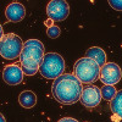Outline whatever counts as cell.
Instances as JSON below:
<instances>
[{
  "label": "cell",
  "instance_id": "obj_2",
  "mask_svg": "<svg viewBox=\"0 0 122 122\" xmlns=\"http://www.w3.org/2000/svg\"><path fill=\"white\" fill-rule=\"evenodd\" d=\"M45 56L44 44L38 39H28L25 42L22 53L20 55V64L26 76L36 75Z\"/></svg>",
  "mask_w": 122,
  "mask_h": 122
},
{
  "label": "cell",
  "instance_id": "obj_4",
  "mask_svg": "<svg viewBox=\"0 0 122 122\" xmlns=\"http://www.w3.org/2000/svg\"><path fill=\"white\" fill-rule=\"evenodd\" d=\"M65 71V61L64 57L56 53L45 54L43 62L39 67V72L46 79H56L64 75Z\"/></svg>",
  "mask_w": 122,
  "mask_h": 122
},
{
  "label": "cell",
  "instance_id": "obj_5",
  "mask_svg": "<svg viewBox=\"0 0 122 122\" xmlns=\"http://www.w3.org/2000/svg\"><path fill=\"white\" fill-rule=\"evenodd\" d=\"M25 43L15 33L5 34L0 39V54L6 60H15L20 57Z\"/></svg>",
  "mask_w": 122,
  "mask_h": 122
},
{
  "label": "cell",
  "instance_id": "obj_17",
  "mask_svg": "<svg viewBox=\"0 0 122 122\" xmlns=\"http://www.w3.org/2000/svg\"><path fill=\"white\" fill-rule=\"evenodd\" d=\"M57 122H78V121L75 120V118H72V117H64V118L59 120Z\"/></svg>",
  "mask_w": 122,
  "mask_h": 122
},
{
  "label": "cell",
  "instance_id": "obj_14",
  "mask_svg": "<svg viewBox=\"0 0 122 122\" xmlns=\"http://www.w3.org/2000/svg\"><path fill=\"white\" fill-rule=\"evenodd\" d=\"M117 90L115 89L114 86H104L103 89H101V98L105 99L106 101H111L114 99V97L116 95Z\"/></svg>",
  "mask_w": 122,
  "mask_h": 122
},
{
  "label": "cell",
  "instance_id": "obj_19",
  "mask_svg": "<svg viewBox=\"0 0 122 122\" xmlns=\"http://www.w3.org/2000/svg\"><path fill=\"white\" fill-rule=\"evenodd\" d=\"M0 122H6V121H5V117H4V115H0Z\"/></svg>",
  "mask_w": 122,
  "mask_h": 122
},
{
  "label": "cell",
  "instance_id": "obj_10",
  "mask_svg": "<svg viewBox=\"0 0 122 122\" xmlns=\"http://www.w3.org/2000/svg\"><path fill=\"white\" fill-rule=\"evenodd\" d=\"M5 16L9 22H21L26 16V9L21 3H11L5 9Z\"/></svg>",
  "mask_w": 122,
  "mask_h": 122
},
{
  "label": "cell",
  "instance_id": "obj_12",
  "mask_svg": "<svg viewBox=\"0 0 122 122\" xmlns=\"http://www.w3.org/2000/svg\"><path fill=\"white\" fill-rule=\"evenodd\" d=\"M18 103L25 109H30L37 104V95L32 90H25L18 95Z\"/></svg>",
  "mask_w": 122,
  "mask_h": 122
},
{
  "label": "cell",
  "instance_id": "obj_8",
  "mask_svg": "<svg viewBox=\"0 0 122 122\" xmlns=\"http://www.w3.org/2000/svg\"><path fill=\"white\" fill-rule=\"evenodd\" d=\"M101 101V89L97 86H87L83 88L81 94V103L88 109L98 106Z\"/></svg>",
  "mask_w": 122,
  "mask_h": 122
},
{
  "label": "cell",
  "instance_id": "obj_6",
  "mask_svg": "<svg viewBox=\"0 0 122 122\" xmlns=\"http://www.w3.org/2000/svg\"><path fill=\"white\" fill-rule=\"evenodd\" d=\"M46 15L54 22L64 21L70 15V5L66 0H51L46 5Z\"/></svg>",
  "mask_w": 122,
  "mask_h": 122
},
{
  "label": "cell",
  "instance_id": "obj_9",
  "mask_svg": "<svg viewBox=\"0 0 122 122\" xmlns=\"http://www.w3.org/2000/svg\"><path fill=\"white\" fill-rule=\"evenodd\" d=\"M23 76H25V72L22 67L16 64L7 65L3 70V79L9 86H17L20 83H22Z\"/></svg>",
  "mask_w": 122,
  "mask_h": 122
},
{
  "label": "cell",
  "instance_id": "obj_7",
  "mask_svg": "<svg viewBox=\"0 0 122 122\" xmlns=\"http://www.w3.org/2000/svg\"><path fill=\"white\" fill-rule=\"evenodd\" d=\"M99 78L106 86H115L122 78V70L115 62H106L100 68V77Z\"/></svg>",
  "mask_w": 122,
  "mask_h": 122
},
{
  "label": "cell",
  "instance_id": "obj_15",
  "mask_svg": "<svg viewBox=\"0 0 122 122\" xmlns=\"http://www.w3.org/2000/svg\"><path fill=\"white\" fill-rule=\"evenodd\" d=\"M46 34H48L49 38L55 39V38H57V37L61 34V29H60L57 26H51V27H49V28H48Z\"/></svg>",
  "mask_w": 122,
  "mask_h": 122
},
{
  "label": "cell",
  "instance_id": "obj_1",
  "mask_svg": "<svg viewBox=\"0 0 122 122\" xmlns=\"http://www.w3.org/2000/svg\"><path fill=\"white\" fill-rule=\"evenodd\" d=\"M82 82L72 73H64L56 78L51 87L53 97L62 105L75 104L81 99Z\"/></svg>",
  "mask_w": 122,
  "mask_h": 122
},
{
  "label": "cell",
  "instance_id": "obj_18",
  "mask_svg": "<svg viewBox=\"0 0 122 122\" xmlns=\"http://www.w3.org/2000/svg\"><path fill=\"white\" fill-rule=\"evenodd\" d=\"M53 23H54V21H53V20H50V18L45 21V25H46V27H48V28H49V27H51V26H54Z\"/></svg>",
  "mask_w": 122,
  "mask_h": 122
},
{
  "label": "cell",
  "instance_id": "obj_13",
  "mask_svg": "<svg viewBox=\"0 0 122 122\" xmlns=\"http://www.w3.org/2000/svg\"><path fill=\"white\" fill-rule=\"evenodd\" d=\"M110 109L117 118L122 120V89L118 90L114 99L110 101Z\"/></svg>",
  "mask_w": 122,
  "mask_h": 122
},
{
  "label": "cell",
  "instance_id": "obj_16",
  "mask_svg": "<svg viewBox=\"0 0 122 122\" xmlns=\"http://www.w3.org/2000/svg\"><path fill=\"white\" fill-rule=\"evenodd\" d=\"M109 5L116 11H122V0H109Z\"/></svg>",
  "mask_w": 122,
  "mask_h": 122
},
{
  "label": "cell",
  "instance_id": "obj_11",
  "mask_svg": "<svg viewBox=\"0 0 122 122\" xmlns=\"http://www.w3.org/2000/svg\"><path fill=\"white\" fill-rule=\"evenodd\" d=\"M86 54H87V57H90V59H93L94 61H97L100 67H103L106 64V54H105L104 50L101 48H99V46L89 48Z\"/></svg>",
  "mask_w": 122,
  "mask_h": 122
},
{
  "label": "cell",
  "instance_id": "obj_3",
  "mask_svg": "<svg viewBox=\"0 0 122 122\" xmlns=\"http://www.w3.org/2000/svg\"><path fill=\"white\" fill-rule=\"evenodd\" d=\"M100 66L97 61L90 57H82L79 59L75 65V76L82 83H94L100 77Z\"/></svg>",
  "mask_w": 122,
  "mask_h": 122
}]
</instances>
